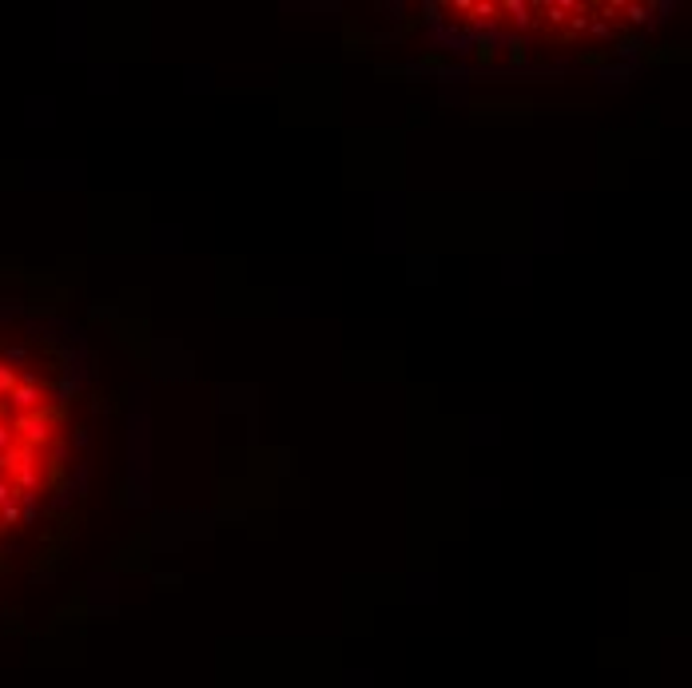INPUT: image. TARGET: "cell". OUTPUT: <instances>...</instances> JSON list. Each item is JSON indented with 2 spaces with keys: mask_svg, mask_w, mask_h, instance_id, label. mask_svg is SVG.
<instances>
[{
  "mask_svg": "<svg viewBox=\"0 0 692 688\" xmlns=\"http://www.w3.org/2000/svg\"><path fill=\"white\" fill-rule=\"evenodd\" d=\"M36 378L0 362V525L20 517V501L44 486V450L56 438L52 410Z\"/></svg>",
  "mask_w": 692,
  "mask_h": 688,
  "instance_id": "6da1fadb",
  "label": "cell"
}]
</instances>
